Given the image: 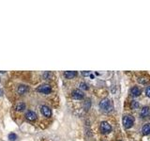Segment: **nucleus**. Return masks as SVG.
<instances>
[{
	"mask_svg": "<svg viewBox=\"0 0 150 141\" xmlns=\"http://www.w3.org/2000/svg\"><path fill=\"white\" fill-rule=\"evenodd\" d=\"M100 109L103 111V112H111L112 110V108H114V105H112V103L111 100H109V99H103V100L100 101Z\"/></svg>",
	"mask_w": 150,
	"mask_h": 141,
	"instance_id": "obj_1",
	"label": "nucleus"
},
{
	"mask_svg": "<svg viewBox=\"0 0 150 141\" xmlns=\"http://www.w3.org/2000/svg\"><path fill=\"white\" fill-rule=\"evenodd\" d=\"M134 124V118L131 117L129 115L128 116H124L123 118V125L126 129H129L133 126Z\"/></svg>",
	"mask_w": 150,
	"mask_h": 141,
	"instance_id": "obj_2",
	"label": "nucleus"
},
{
	"mask_svg": "<svg viewBox=\"0 0 150 141\" xmlns=\"http://www.w3.org/2000/svg\"><path fill=\"white\" fill-rule=\"evenodd\" d=\"M100 129L102 134H108V133H110V132L112 131V126L108 123L107 121H102L100 123Z\"/></svg>",
	"mask_w": 150,
	"mask_h": 141,
	"instance_id": "obj_3",
	"label": "nucleus"
},
{
	"mask_svg": "<svg viewBox=\"0 0 150 141\" xmlns=\"http://www.w3.org/2000/svg\"><path fill=\"white\" fill-rule=\"evenodd\" d=\"M37 90L40 92V93H43V94H49L52 91V87L50 85H40V87H38Z\"/></svg>",
	"mask_w": 150,
	"mask_h": 141,
	"instance_id": "obj_4",
	"label": "nucleus"
},
{
	"mask_svg": "<svg viewBox=\"0 0 150 141\" xmlns=\"http://www.w3.org/2000/svg\"><path fill=\"white\" fill-rule=\"evenodd\" d=\"M71 96L75 100H82L84 97V94L82 90H80V89H74L71 93Z\"/></svg>",
	"mask_w": 150,
	"mask_h": 141,
	"instance_id": "obj_5",
	"label": "nucleus"
},
{
	"mask_svg": "<svg viewBox=\"0 0 150 141\" xmlns=\"http://www.w3.org/2000/svg\"><path fill=\"white\" fill-rule=\"evenodd\" d=\"M25 119L29 121H35L38 119V115L34 111H27L25 113Z\"/></svg>",
	"mask_w": 150,
	"mask_h": 141,
	"instance_id": "obj_6",
	"label": "nucleus"
},
{
	"mask_svg": "<svg viewBox=\"0 0 150 141\" xmlns=\"http://www.w3.org/2000/svg\"><path fill=\"white\" fill-rule=\"evenodd\" d=\"M40 111L42 113V115L46 118H50L52 116V109L47 105H42L40 107Z\"/></svg>",
	"mask_w": 150,
	"mask_h": 141,
	"instance_id": "obj_7",
	"label": "nucleus"
},
{
	"mask_svg": "<svg viewBox=\"0 0 150 141\" xmlns=\"http://www.w3.org/2000/svg\"><path fill=\"white\" fill-rule=\"evenodd\" d=\"M28 89H29V88L25 86V85H20L17 88V92L19 94H21V95H23V94L28 91Z\"/></svg>",
	"mask_w": 150,
	"mask_h": 141,
	"instance_id": "obj_8",
	"label": "nucleus"
},
{
	"mask_svg": "<svg viewBox=\"0 0 150 141\" xmlns=\"http://www.w3.org/2000/svg\"><path fill=\"white\" fill-rule=\"evenodd\" d=\"M130 94L133 97H138V96H140V94H141V89L138 87H133L132 88L130 89Z\"/></svg>",
	"mask_w": 150,
	"mask_h": 141,
	"instance_id": "obj_9",
	"label": "nucleus"
},
{
	"mask_svg": "<svg viewBox=\"0 0 150 141\" xmlns=\"http://www.w3.org/2000/svg\"><path fill=\"white\" fill-rule=\"evenodd\" d=\"M149 114V107L148 106H144L143 107L142 109H141L140 111V116L141 118H145V117H147Z\"/></svg>",
	"mask_w": 150,
	"mask_h": 141,
	"instance_id": "obj_10",
	"label": "nucleus"
},
{
	"mask_svg": "<svg viewBox=\"0 0 150 141\" xmlns=\"http://www.w3.org/2000/svg\"><path fill=\"white\" fill-rule=\"evenodd\" d=\"M142 134L144 135H147L150 134V123H147L143 126L142 128Z\"/></svg>",
	"mask_w": 150,
	"mask_h": 141,
	"instance_id": "obj_11",
	"label": "nucleus"
},
{
	"mask_svg": "<svg viewBox=\"0 0 150 141\" xmlns=\"http://www.w3.org/2000/svg\"><path fill=\"white\" fill-rule=\"evenodd\" d=\"M65 77L67 79H72L77 75V72H65Z\"/></svg>",
	"mask_w": 150,
	"mask_h": 141,
	"instance_id": "obj_12",
	"label": "nucleus"
},
{
	"mask_svg": "<svg viewBox=\"0 0 150 141\" xmlns=\"http://www.w3.org/2000/svg\"><path fill=\"white\" fill-rule=\"evenodd\" d=\"M15 109H16V111H23V110H25V103H22V102L18 103L17 105H16V106H15Z\"/></svg>",
	"mask_w": 150,
	"mask_h": 141,
	"instance_id": "obj_13",
	"label": "nucleus"
},
{
	"mask_svg": "<svg viewBox=\"0 0 150 141\" xmlns=\"http://www.w3.org/2000/svg\"><path fill=\"white\" fill-rule=\"evenodd\" d=\"M138 81H139V83H141V84H145V83H147V82L149 81V77H146V78H145L144 76H143V77H139Z\"/></svg>",
	"mask_w": 150,
	"mask_h": 141,
	"instance_id": "obj_14",
	"label": "nucleus"
},
{
	"mask_svg": "<svg viewBox=\"0 0 150 141\" xmlns=\"http://www.w3.org/2000/svg\"><path fill=\"white\" fill-rule=\"evenodd\" d=\"M8 139L11 140V141H15L17 139V135L15 134H9L8 135Z\"/></svg>",
	"mask_w": 150,
	"mask_h": 141,
	"instance_id": "obj_15",
	"label": "nucleus"
},
{
	"mask_svg": "<svg viewBox=\"0 0 150 141\" xmlns=\"http://www.w3.org/2000/svg\"><path fill=\"white\" fill-rule=\"evenodd\" d=\"M138 106H139L138 102H136V101H132V102H131V108H132V109H134V108H137Z\"/></svg>",
	"mask_w": 150,
	"mask_h": 141,
	"instance_id": "obj_16",
	"label": "nucleus"
},
{
	"mask_svg": "<svg viewBox=\"0 0 150 141\" xmlns=\"http://www.w3.org/2000/svg\"><path fill=\"white\" fill-rule=\"evenodd\" d=\"M79 87H80V88H81V89H88V86L86 83H81Z\"/></svg>",
	"mask_w": 150,
	"mask_h": 141,
	"instance_id": "obj_17",
	"label": "nucleus"
},
{
	"mask_svg": "<svg viewBox=\"0 0 150 141\" xmlns=\"http://www.w3.org/2000/svg\"><path fill=\"white\" fill-rule=\"evenodd\" d=\"M84 105H86V109H89V107H90V105H91L90 101H89V100L86 101V103H84Z\"/></svg>",
	"mask_w": 150,
	"mask_h": 141,
	"instance_id": "obj_18",
	"label": "nucleus"
},
{
	"mask_svg": "<svg viewBox=\"0 0 150 141\" xmlns=\"http://www.w3.org/2000/svg\"><path fill=\"white\" fill-rule=\"evenodd\" d=\"M145 93H146L147 97L150 98V86L148 88H146V89H145Z\"/></svg>",
	"mask_w": 150,
	"mask_h": 141,
	"instance_id": "obj_19",
	"label": "nucleus"
},
{
	"mask_svg": "<svg viewBox=\"0 0 150 141\" xmlns=\"http://www.w3.org/2000/svg\"><path fill=\"white\" fill-rule=\"evenodd\" d=\"M51 75H52V74H51L50 73H45L43 74V76H44L46 79H49V78L51 77Z\"/></svg>",
	"mask_w": 150,
	"mask_h": 141,
	"instance_id": "obj_20",
	"label": "nucleus"
},
{
	"mask_svg": "<svg viewBox=\"0 0 150 141\" xmlns=\"http://www.w3.org/2000/svg\"><path fill=\"white\" fill-rule=\"evenodd\" d=\"M82 74L83 76H89V75H91V73L90 72H83Z\"/></svg>",
	"mask_w": 150,
	"mask_h": 141,
	"instance_id": "obj_21",
	"label": "nucleus"
},
{
	"mask_svg": "<svg viewBox=\"0 0 150 141\" xmlns=\"http://www.w3.org/2000/svg\"><path fill=\"white\" fill-rule=\"evenodd\" d=\"M0 95H2V90H0Z\"/></svg>",
	"mask_w": 150,
	"mask_h": 141,
	"instance_id": "obj_22",
	"label": "nucleus"
}]
</instances>
